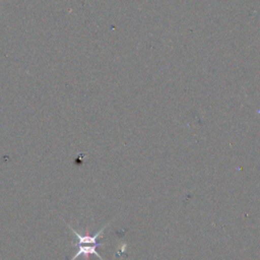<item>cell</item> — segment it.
Segmentation results:
<instances>
[{
  "mask_svg": "<svg viewBox=\"0 0 260 260\" xmlns=\"http://www.w3.org/2000/svg\"><path fill=\"white\" fill-rule=\"evenodd\" d=\"M111 222V221H110ZM110 222H108V223H106L101 230H99L94 235H89V233H88V231H86V233L84 234V235H82V234H79V233H77L75 230H73V228L70 225V224H68V226H69V229H70V231L76 236V238L78 239V243L77 244H81V245H93V244H98V239L103 235V233H104V231L106 230V228L110 224Z\"/></svg>",
  "mask_w": 260,
  "mask_h": 260,
  "instance_id": "6da1fadb",
  "label": "cell"
},
{
  "mask_svg": "<svg viewBox=\"0 0 260 260\" xmlns=\"http://www.w3.org/2000/svg\"><path fill=\"white\" fill-rule=\"evenodd\" d=\"M101 244H93V245H81V244H76L77 246V252L75 253V255L70 259V260H75L76 258H78L79 256H83L84 260H88L90 255H95L98 256L101 260H104L103 257L96 252V247H99Z\"/></svg>",
  "mask_w": 260,
  "mask_h": 260,
  "instance_id": "7a4b0ae2",
  "label": "cell"
}]
</instances>
